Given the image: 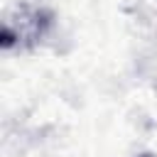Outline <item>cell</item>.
<instances>
[{"label":"cell","instance_id":"obj_1","mask_svg":"<svg viewBox=\"0 0 157 157\" xmlns=\"http://www.w3.org/2000/svg\"><path fill=\"white\" fill-rule=\"evenodd\" d=\"M145 157H147V155H145Z\"/></svg>","mask_w":157,"mask_h":157}]
</instances>
